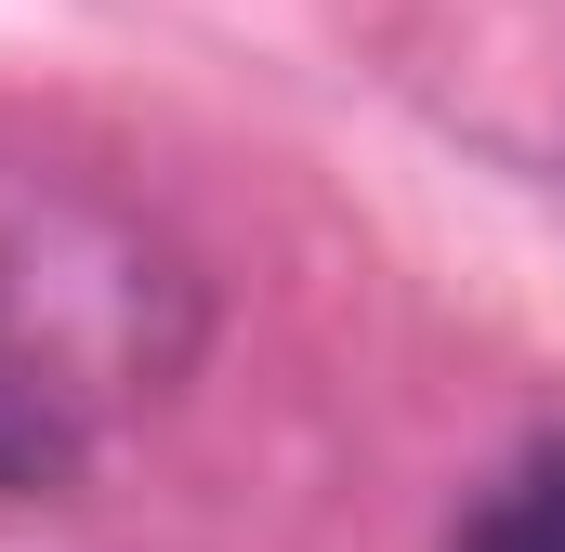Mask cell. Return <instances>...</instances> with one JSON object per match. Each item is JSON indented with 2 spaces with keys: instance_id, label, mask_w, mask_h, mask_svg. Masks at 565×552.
<instances>
[{
  "instance_id": "cell-2",
  "label": "cell",
  "mask_w": 565,
  "mask_h": 552,
  "mask_svg": "<svg viewBox=\"0 0 565 552\" xmlns=\"http://www.w3.org/2000/svg\"><path fill=\"white\" fill-rule=\"evenodd\" d=\"M460 552H565V434L513 447V460L473 487V513H460Z\"/></svg>"
},
{
  "instance_id": "cell-1",
  "label": "cell",
  "mask_w": 565,
  "mask_h": 552,
  "mask_svg": "<svg viewBox=\"0 0 565 552\" xmlns=\"http://www.w3.org/2000/svg\"><path fill=\"white\" fill-rule=\"evenodd\" d=\"M198 369V264L119 184L0 145V487H66Z\"/></svg>"
}]
</instances>
